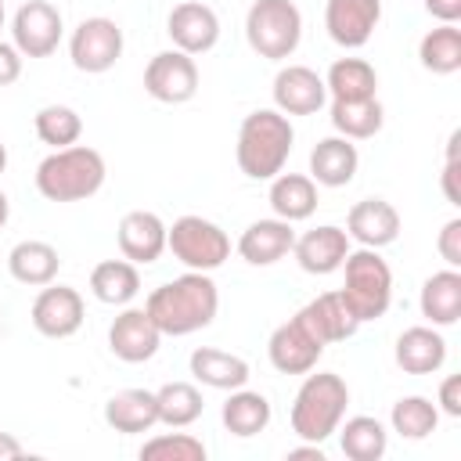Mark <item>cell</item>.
Instances as JSON below:
<instances>
[{"mask_svg": "<svg viewBox=\"0 0 461 461\" xmlns=\"http://www.w3.org/2000/svg\"><path fill=\"white\" fill-rule=\"evenodd\" d=\"M418 61L432 76H454L461 68V29L454 22H439L418 43Z\"/></svg>", "mask_w": 461, "mask_h": 461, "instance_id": "cell-34", "label": "cell"}, {"mask_svg": "<svg viewBox=\"0 0 461 461\" xmlns=\"http://www.w3.org/2000/svg\"><path fill=\"white\" fill-rule=\"evenodd\" d=\"M285 457H288V461H299V457H313V461H324V450H321V443H306V439H303V447H292Z\"/></svg>", "mask_w": 461, "mask_h": 461, "instance_id": "cell-45", "label": "cell"}, {"mask_svg": "<svg viewBox=\"0 0 461 461\" xmlns=\"http://www.w3.org/2000/svg\"><path fill=\"white\" fill-rule=\"evenodd\" d=\"M68 58L86 76H101V72L115 68V61L122 58V29H119V22L104 18V14L83 18L68 36Z\"/></svg>", "mask_w": 461, "mask_h": 461, "instance_id": "cell-8", "label": "cell"}, {"mask_svg": "<svg viewBox=\"0 0 461 461\" xmlns=\"http://www.w3.org/2000/svg\"><path fill=\"white\" fill-rule=\"evenodd\" d=\"M144 90L158 104H184L198 94V65L184 50H158L144 65Z\"/></svg>", "mask_w": 461, "mask_h": 461, "instance_id": "cell-10", "label": "cell"}, {"mask_svg": "<svg viewBox=\"0 0 461 461\" xmlns=\"http://www.w3.org/2000/svg\"><path fill=\"white\" fill-rule=\"evenodd\" d=\"M353 241L346 234V227H335V223H321L306 234H295V245H292V256L295 263L306 270V274H335L342 267V259L349 256Z\"/></svg>", "mask_w": 461, "mask_h": 461, "instance_id": "cell-18", "label": "cell"}, {"mask_svg": "<svg viewBox=\"0 0 461 461\" xmlns=\"http://www.w3.org/2000/svg\"><path fill=\"white\" fill-rule=\"evenodd\" d=\"M331 126L346 140H371L385 126V108L378 97L364 101H331Z\"/></svg>", "mask_w": 461, "mask_h": 461, "instance_id": "cell-33", "label": "cell"}, {"mask_svg": "<svg viewBox=\"0 0 461 461\" xmlns=\"http://www.w3.org/2000/svg\"><path fill=\"white\" fill-rule=\"evenodd\" d=\"M346 234L360 249H385L400 238V212L385 198H360L346 212Z\"/></svg>", "mask_w": 461, "mask_h": 461, "instance_id": "cell-19", "label": "cell"}, {"mask_svg": "<svg viewBox=\"0 0 461 461\" xmlns=\"http://www.w3.org/2000/svg\"><path fill=\"white\" fill-rule=\"evenodd\" d=\"M425 11L436 18V22H461V0H421Z\"/></svg>", "mask_w": 461, "mask_h": 461, "instance_id": "cell-43", "label": "cell"}, {"mask_svg": "<svg viewBox=\"0 0 461 461\" xmlns=\"http://www.w3.org/2000/svg\"><path fill=\"white\" fill-rule=\"evenodd\" d=\"M108 166L104 155L90 144L54 148L36 166V191L47 202H86L104 187Z\"/></svg>", "mask_w": 461, "mask_h": 461, "instance_id": "cell-3", "label": "cell"}, {"mask_svg": "<svg viewBox=\"0 0 461 461\" xmlns=\"http://www.w3.org/2000/svg\"><path fill=\"white\" fill-rule=\"evenodd\" d=\"M292 245H295V230L288 220L281 216H267V220H256L241 230L238 238V256L249 263V267H274L281 263L285 256H292Z\"/></svg>", "mask_w": 461, "mask_h": 461, "instance_id": "cell-20", "label": "cell"}, {"mask_svg": "<svg viewBox=\"0 0 461 461\" xmlns=\"http://www.w3.org/2000/svg\"><path fill=\"white\" fill-rule=\"evenodd\" d=\"M166 36L184 54H209L220 43V14L202 0H184L166 14Z\"/></svg>", "mask_w": 461, "mask_h": 461, "instance_id": "cell-12", "label": "cell"}, {"mask_svg": "<svg viewBox=\"0 0 461 461\" xmlns=\"http://www.w3.org/2000/svg\"><path fill=\"white\" fill-rule=\"evenodd\" d=\"M158 346H162V331L155 328L148 310L144 306H122V313L108 328L112 357H119L122 364H144L158 353Z\"/></svg>", "mask_w": 461, "mask_h": 461, "instance_id": "cell-15", "label": "cell"}, {"mask_svg": "<svg viewBox=\"0 0 461 461\" xmlns=\"http://www.w3.org/2000/svg\"><path fill=\"white\" fill-rule=\"evenodd\" d=\"M22 50L14 47V43H7V40H0V86H11V83H18V76H22Z\"/></svg>", "mask_w": 461, "mask_h": 461, "instance_id": "cell-42", "label": "cell"}, {"mask_svg": "<svg viewBox=\"0 0 461 461\" xmlns=\"http://www.w3.org/2000/svg\"><path fill=\"white\" fill-rule=\"evenodd\" d=\"M245 40L267 61H285L303 40V11L295 0H256L245 14Z\"/></svg>", "mask_w": 461, "mask_h": 461, "instance_id": "cell-6", "label": "cell"}, {"mask_svg": "<svg viewBox=\"0 0 461 461\" xmlns=\"http://www.w3.org/2000/svg\"><path fill=\"white\" fill-rule=\"evenodd\" d=\"M90 292L104 306H130L140 292V270L130 259H101L90 270Z\"/></svg>", "mask_w": 461, "mask_h": 461, "instance_id": "cell-31", "label": "cell"}, {"mask_svg": "<svg viewBox=\"0 0 461 461\" xmlns=\"http://www.w3.org/2000/svg\"><path fill=\"white\" fill-rule=\"evenodd\" d=\"M324 90L331 101L378 97V72L367 58H335L324 72Z\"/></svg>", "mask_w": 461, "mask_h": 461, "instance_id": "cell-30", "label": "cell"}, {"mask_svg": "<svg viewBox=\"0 0 461 461\" xmlns=\"http://www.w3.org/2000/svg\"><path fill=\"white\" fill-rule=\"evenodd\" d=\"M187 367H191V375H194L198 385L220 389V393L241 389V385H249V378H252L245 357L227 353V349H216V346H198V349L191 353Z\"/></svg>", "mask_w": 461, "mask_h": 461, "instance_id": "cell-24", "label": "cell"}, {"mask_svg": "<svg viewBox=\"0 0 461 461\" xmlns=\"http://www.w3.org/2000/svg\"><path fill=\"white\" fill-rule=\"evenodd\" d=\"M393 360L403 375H436L447 364V339L432 324L403 328L393 346Z\"/></svg>", "mask_w": 461, "mask_h": 461, "instance_id": "cell-21", "label": "cell"}, {"mask_svg": "<svg viewBox=\"0 0 461 461\" xmlns=\"http://www.w3.org/2000/svg\"><path fill=\"white\" fill-rule=\"evenodd\" d=\"M339 447L349 461H378L389 450V432L378 418L371 414H353L339 421Z\"/></svg>", "mask_w": 461, "mask_h": 461, "instance_id": "cell-32", "label": "cell"}, {"mask_svg": "<svg viewBox=\"0 0 461 461\" xmlns=\"http://www.w3.org/2000/svg\"><path fill=\"white\" fill-rule=\"evenodd\" d=\"M342 303L349 306V313L367 324L385 317L389 303H393V270L389 263L378 256V249H349V256L342 259Z\"/></svg>", "mask_w": 461, "mask_h": 461, "instance_id": "cell-5", "label": "cell"}, {"mask_svg": "<svg viewBox=\"0 0 461 461\" xmlns=\"http://www.w3.org/2000/svg\"><path fill=\"white\" fill-rule=\"evenodd\" d=\"M205 443L191 432H158L155 439L140 443L144 461H205Z\"/></svg>", "mask_w": 461, "mask_h": 461, "instance_id": "cell-38", "label": "cell"}, {"mask_svg": "<svg viewBox=\"0 0 461 461\" xmlns=\"http://www.w3.org/2000/svg\"><path fill=\"white\" fill-rule=\"evenodd\" d=\"M104 421L122 436L151 432L158 425V400L151 389H119L104 400Z\"/></svg>", "mask_w": 461, "mask_h": 461, "instance_id": "cell-25", "label": "cell"}, {"mask_svg": "<svg viewBox=\"0 0 461 461\" xmlns=\"http://www.w3.org/2000/svg\"><path fill=\"white\" fill-rule=\"evenodd\" d=\"M270 418H274L270 400H267L263 393H256V389H245V385H241V389H230V396H227L223 407H220L223 429H227L230 436H238V439H249V436L267 432Z\"/></svg>", "mask_w": 461, "mask_h": 461, "instance_id": "cell-29", "label": "cell"}, {"mask_svg": "<svg viewBox=\"0 0 461 461\" xmlns=\"http://www.w3.org/2000/svg\"><path fill=\"white\" fill-rule=\"evenodd\" d=\"M457 144H461V130L450 133V140H447V162H443V173H439V187H443V198H447L450 205H461V187H457V176H461Z\"/></svg>", "mask_w": 461, "mask_h": 461, "instance_id": "cell-39", "label": "cell"}, {"mask_svg": "<svg viewBox=\"0 0 461 461\" xmlns=\"http://www.w3.org/2000/svg\"><path fill=\"white\" fill-rule=\"evenodd\" d=\"M439 414L447 418H461V375H447L439 382V396H436Z\"/></svg>", "mask_w": 461, "mask_h": 461, "instance_id": "cell-41", "label": "cell"}, {"mask_svg": "<svg viewBox=\"0 0 461 461\" xmlns=\"http://www.w3.org/2000/svg\"><path fill=\"white\" fill-rule=\"evenodd\" d=\"M295 317H299V321L313 331V339H321L324 346L346 342V339H353L357 328H360V321L349 313V306L342 303L339 292H321V295H313Z\"/></svg>", "mask_w": 461, "mask_h": 461, "instance_id": "cell-23", "label": "cell"}, {"mask_svg": "<svg viewBox=\"0 0 461 461\" xmlns=\"http://www.w3.org/2000/svg\"><path fill=\"white\" fill-rule=\"evenodd\" d=\"M436 252H439V259L447 267L461 270V216H454V220L443 223L439 238H436Z\"/></svg>", "mask_w": 461, "mask_h": 461, "instance_id": "cell-40", "label": "cell"}, {"mask_svg": "<svg viewBox=\"0 0 461 461\" xmlns=\"http://www.w3.org/2000/svg\"><path fill=\"white\" fill-rule=\"evenodd\" d=\"M115 241H119L122 259H130L137 267L158 263L166 252V223L151 209H130L115 227Z\"/></svg>", "mask_w": 461, "mask_h": 461, "instance_id": "cell-17", "label": "cell"}, {"mask_svg": "<svg viewBox=\"0 0 461 461\" xmlns=\"http://www.w3.org/2000/svg\"><path fill=\"white\" fill-rule=\"evenodd\" d=\"M148 317L155 321V328L162 335H194L202 328H209L216 321L220 310V288L205 270H187L166 285H158L148 303H144Z\"/></svg>", "mask_w": 461, "mask_h": 461, "instance_id": "cell-1", "label": "cell"}, {"mask_svg": "<svg viewBox=\"0 0 461 461\" xmlns=\"http://www.w3.org/2000/svg\"><path fill=\"white\" fill-rule=\"evenodd\" d=\"M155 400H158V425L166 429H187L205 411L202 389L194 382H166L162 389H155Z\"/></svg>", "mask_w": 461, "mask_h": 461, "instance_id": "cell-35", "label": "cell"}, {"mask_svg": "<svg viewBox=\"0 0 461 461\" xmlns=\"http://www.w3.org/2000/svg\"><path fill=\"white\" fill-rule=\"evenodd\" d=\"M4 169H7V144L0 140V173H4Z\"/></svg>", "mask_w": 461, "mask_h": 461, "instance_id": "cell-47", "label": "cell"}, {"mask_svg": "<svg viewBox=\"0 0 461 461\" xmlns=\"http://www.w3.org/2000/svg\"><path fill=\"white\" fill-rule=\"evenodd\" d=\"M4 22H7V7H4V0H0V29H4Z\"/></svg>", "mask_w": 461, "mask_h": 461, "instance_id": "cell-48", "label": "cell"}, {"mask_svg": "<svg viewBox=\"0 0 461 461\" xmlns=\"http://www.w3.org/2000/svg\"><path fill=\"white\" fill-rule=\"evenodd\" d=\"M7 216H11V202H7V194L0 191V227L7 223Z\"/></svg>", "mask_w": 461, "mask_h": 461, "instance_id": "cell-46", "label": "cell"}, {"mask_svg": "<svg viewBox=\"0 0 461 461\" xmlns=\"http://www.w3.org/2000/svg\"><path fill=\"white\" fill-rule=\"evenodd\" d=\"M418 306H421V317H425L432 328H450V324H457V317H461V270L447 267V270L429 274L425 285H421Z\"/></svg>", "mask_w": 461, "mask_h": 461, "instance_id": "cell-26", "label": "cell"}, {"mask_svg": "<svg viewBox=\"0 0 461 461\" xmlns=\"http://www.w3.org/2000/svg\"><path fill=\"white\" fill-rule=\"evenodd\" d=\"M321 353H324V342L313 339V331L299 317H288L267 339V357H270L274 371H281V375H306V371H313Z\"/></svg>", "mask_w": 461, "mask_h": 461, "instance_id": "cell-13", "label": "cell"}, {"mask_svg": "<svg viewBox=\"0 0 461 461\" xmlns=\"http://www.w3.org/2000/svg\"><path fill=\"white\" fill-rule=\"evenodd\" d=\"M83 317H86L83 295L72 285H54V281L40 288L29 310V321L43 339H72L83 328Z\"/></svg>", "mask_w": 461, "mask_h": 461, "instance_id": "cell-11", "label": "cell"}, {"mask_svg": "<svg viewBox=\"0 0 461 461\" xmlns=\"http://www.w3.org/2000/svg\"><path fill=\"white\" fill-rule=\"evenodd\" d=\"M18 457H25V447L11 432H0V461H18Z\"/></svg>", "mask_w": 461, "mask_h": 461, "instance_id": "cell-44", "label": "cell"}, {"mask_svg": "<svg viewBox=\"0 0 461 461\" xmlns=\"http://www.w3.org/2000/svg\"><path fill=\"white\" fill-rule=\"evenodd\" d=\"M389 425H393V432L400 439H425L439 425V407L429 396H418V393L400 396L393 403V411H389Z\"/></svg>", "mask_w": 461, "mask_h": 461, "instance_id": "cell-36", "label": "cell"}, {"mask_svg": "<svg viewBox=\"0 0 461 461\" xmlns=\"http://www.w3.org/2000/svg\"><path fill=\"white\" fill-rule=\"evenodd\" d=\"M267 202L274 209V216L288 220V223H299V220H310L317 212V184L310 180V173H277L270 180V191H267Z\"/></svg>", "mask_w": 461, "mask_h": 461, "instance_id": "cell-27", "label": "cell"}, {"mask_svg": "<svg viewBox=\"0 0 461 461\" xmlns=\"http://www.w3.org/2000/svg\"><path fill=\"white\" fill-rule=\"evenodd\" d=\"M32 126H36V137L50 148H68V144H79L83 137V115L68 104H43L32 115Z\"/></svg>", "mask_w": 461, "mask_h": 461, "instance_id": "cell-37", "label": "cell"}, {"mask_svg": "<svg viewBox=\"0 0 461 461\" xmlns=\"http://www.w3.org/2000/svg\"><path fill=\"white\" fill-rule=\"evenodd\" d=\"M378 22H382V0H328L324 4V29L346 50H360L375 36Z\"/></svg>", "mask_w": 461, "mask_h": 461, "instance_id": "cell-16", "label": "cell"}, {"mask_svg": "<svg viewBox=\"0 0 461 461\" xmlns=\"http://www.w3.org/2000/svg\"><path fill=\"white\" fill-rule=\"evenodd\" d=\"M346 407H349V385L342 375L335 371H317L303 378V385L295 389V400H292V432L306 443H324L328 436H335L339 421L346 418Z\"/></svg>", "mask_w": 461, "mask_h": 461, "instance_id": "cell-4", "label": "cell"}, {"mask_svg": "<svg viewBox=\"0 0 461 461\" xmlns=\"http://www.w3.org/2000/svg\"><path fill=\"white\" fill-rule=\"evenodd\" d=\"M166 249L173 252L176 263H184L187 270H220L230 259V238L220 223L205 220V216H176L166 227Z\"/></svg>", "mask_w": 461, "mask_h": 461, "instance_id": "cell-7", "label": "cell"}, {"mask_svg": "<svg viewBox=\"0 0 461 461\" xmlns=\"http://www.w3.org/2000/svg\"><path fill=\"white\" fill-rule=\"evenodd\" d=\"M292 144H295L292 119L277 108H256L238 126V144H234L238 169L249 180H274L285 169Z\"/></svg>", "mask_w": 461, "mask_h": 461, "instance_id": "cell-2", "label": "cell"}, {"mask_svg": "<svg viewBox=\"0 0 461 461\" xmlns=\"http://www.w3.org/2000/svg\"><path fill=\"white\" fill-rule=\"evenodd\" d=\"M7 270L18 285H29V288H43L58 277L61 270V256L50 241H40V238H25L18 241L11 252H7Z\"/></svg>", "mask_w": 461, "mask_h": 461, "instance_id": "cell-28", "label": "cell"}, {"mask_svg": "<svg viewBox=\"0 0 461 461\" xmlns=\"http://www.w3.org/2000/svg\"><path fill=\"white\" fill-rule=\"evenodd\" d=\"M360 169V151L353 140L331 133L321 137L310 151V180L317 187H346Z\"/></svg>", "mask_w": 461, "mask_h": 461, "instance_id": "cell-22", "label": "cell"}, {"mask_svg": "<svg viewBox=\"0 0 461 461\" xmlns=\"http://www.w3.org/2000/svg\"><path fill=\"white\" fill-rule=\"evenodd\" d=\"M274 108L292 115H317L328 104V90H324V76H317L310 65H281L274 76Z\"/></svg>", "mask_w": 461, "mask_h": 461, "instance_id": "cell-14", "label": "cell"}, {"mask_svg": "<svg viewBox=\"0 0 461 461\" xmlns=\"http://www.w3.org/2000/svg\"><path fill=\"white\" fill-rule=\"evenodd\" d=\"M65 36V18L50 0H25L11 14V43L22 58H50Z\"/></svg>", "mask_w": 461, "mask_h": 461, "instance_id": "cell-9", "label": "cell"}]
</instances>
